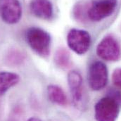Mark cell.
<instances>
[{"mask_svg":"<svg viewBox=\"0 0 121 121\" xmlns=\"http://www.w3.org/2000/svg\"><path fill=\"white\" fill-rule=\"evenodd\" d=\"M26 41L37 55L46 58L50 54L51 36L45 30L37 27H32L26 31Z\"/></svg>","mask_w":121,"mask_h":121,"instance_id":"cell-1","label":"cell"},{"mask_svg":"<svg viewBox=\"0 0 121 121\" xmlns=\"http://www.w3.org/2000/svg\"><path fill=\"white\" fill-rule=\"evenodd\" d=\"M121 104L110 95L103 97L94 106L96 121H116L120 113Z\"/></svg>","mask_w":121,"mask_h":121,"instance_id":"cell-2","label":"cell"},{"mask_svg":"<svg viewBox=\"0 0 121 121\" xmlns=\"http://www.w3.org/2000/svg\"><path fill=\"white\" fill-rule=\"evenodd\" d=\"M68 47L75 54L82 55L86 54L91 45L90 33L84 30L71 29L67 35Z\"/></svg>","mask_w":121,"mask_h":121,"instance_id":"cell-3","label":"cell"},{"mask_svg":"<svg viewBox=\"0 0 121 121\" xmlns=\"http://www.w3.org/2000/svg\"><path fill=\"white\" fill-rule=\"evenodd\" d=\"M96 54L107 61H117L121 58V47L118 42L111 35L104 37L96 47Z\"/></svg>","mask_w":121,"mask_h":121,"instance_id":"cell-4","label":"cell"},{"mask_svg":"<svg viewBox=\"0 0 121 121\" xmlns=\"http://www.w3.org/2000/svg\"><path fill=\"white\" fill-rule=\"evenodd\" d=\"M117 4V0H95L90 4L88 18L92 21H101L113 14Z\"/></svg>","mask_w":121,"mask_h":121,"instance_id":"cell-5","label":"cell"},{"mask_svg":"<svg viewBox=\"0 0 121 121\" xmlns=\"http://www.w3.org/2000/svg\"><path fill=\"white\" fill-rule=\"evenodd\" d=\"M88 83L90 88L94 91H99L104 89L108 79V69L101 61L93 62L88 71Z\"/></svg>","mask_w":121,"mask_h":121,"instance_id":"cell-6","label":"cell"},{"mask_svg":"<svg viewBox=\"0 0 121 121\" xmlns=\"http://www.w3.org/2000/svg\"><path fill=\"white\" fill-rule=\"evenodd\" d=\"M22 16V6L18 0H0V17L7 24H16Z\"/></svg>","mask_w":121,"mask_h":121,"instance_id":"cell-7","label":"cell"},{"mask_svg":"<svg viewBox=\"0 0 121 121\" xmlns=\"http://www.w3.org/2000/svg\"><path fill=\"white\" fill-rule=\"evenodd\" d=\"M68 82L72 96L73 104L77 108H80L84 104L83 80L80 73L71 70L68 74Z\"/></svg>","mask_w":121,"mask_h":121,"instance_id":"cell-8","label":"cell"},{"mask_svg":"<svg viewBox=\"0 0 121 121\" xmlns=\"http://www.w3.org/2000/svg\"><path fill=\"white\" fill-rule=\"evenodd\" d=\"M30 9L37 18L49 20L53 16V6L49 0H31Z\"/></svg>","mask_w":121,"mask_h":121,"instance_id":"cell-9","label":"cell"},{"mask_svg":"<svg viewBox=\"0 0 121 121\" xmlns=\"http://www.w3.org/2000/svg\"><path fill=\"white\" fill-rule=\"evenodd\" d=\"M20 81V76L9 71L0 72V96H3L11 87L16 86Z\"/></svg>","mask_w":121,"mask_h":121,"instance_id":"cell-10","label":"cell"},{"mask_svg":"<svg viewBox=\"0 0 121 121\" xmlns=\"http://www.w3.org/2000/svg\"><path fill=\"white\" fill-rule=\"evenodd\" d=\"M47 94L49 100L52 103L62 106L67 104V96L59 86L55 85H49L47 87Z\"/></svg>","mask_w":121,"mask_h":121,"instance_id":"cell-11","label":"cell"},{"mask_svg":"<svg viewBox=\"0 0 121 121\" xmlns=\"http://www.w3.org/2000/svg\"><path fill=\"white\" fill-rule=\"evenodd\" d=\"M55 64L61 69H67L70 67L71 64L70 54L69 52L64 49H59L54 55Z\"/></svg>","mask_w":121,"mask_h":121,"instance_id":"cell-12","label":"cell"},{"mask_svg":"<svg viewBox=\"0 0 121 121\" xmlns=\"http://www.w3.org/2000/svg\"><path fill=\"white\" fill-rule=\"evenodd\" d=\"M90 4L84 2L77 4L73 9V15L75 18L81 22H85L88 18V9Z\"/></svg>","mask_w":121,"mask_h":121,"instance_id":"cell-13","label":"cell"},{"mask_svg":"<svg viewBox=\"0 0 121 121\" xmlns=\"http://www.w3.org/2000/svg\"><path fill=\"white\" fill-rule=\"evenodd\" d=\"M25 60V54L18 49H12L6 55V61L10 65H17L21 64Z\"/></svg>","mask_w":121,"mask_h":121,"instance_id":"cell-14","label":"cell"},{"mask_svg":"<svg viewBox=\"0 0 121 121\" xmlns=\"http://www.w3.org/2000/svg\"><path fill=\"white\" fill-rule=\"evenodd\" d=\"M112 81L116 87L121 89V68H118L113 71Z\"/></svg>","mask_w":121,"mask_h":121,"instance_id":"cell-15","label":"cell"},{"mask_svg":"<svg viewBox=\"0 0 121 121\" xmlns=\"http://www.w3.org/2000/svg\"><path fill=\"white\" fill-rule=\"evenodd\" d=\"M20 116H21V110H18V108H15V110L13 111L11 114L9 121H20Z\"/></svg>","mask_w":121,"mask_h":121,"instance_id":"cell-16","label":"cell"},{"mask_svg":"<svg viewBox=\"0 0 121 121\" xmlns=\"http://www.w3.org/2000/svg\"><path fill=\"white\" fill-rule=\"evenodd\" d=\"M27 121H41V120L37 118H35V117H32V118H29Z\"/></svg>","mask_w":121,"mask_h":121,"instance_id":"cell-17","label":"cell"}]
</instances>
